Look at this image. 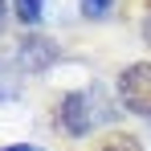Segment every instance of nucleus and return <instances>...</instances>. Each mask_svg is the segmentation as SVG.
<instances>
[{"label": "nucleus", "instance_id": "39448f33", "mask_svg": "<svg viewBox=\"0 0 151 151\" xmlns=\"http://www.w3.org/2000/svg\"><path fill=\"white\" fill-rule=\"evenodd\" d=\"M0 151H37V147H29V143H12V147H0Z\"/></svg>", "mask_w": 151, "mask_h": 151}, {"label": "nucleus", "instance_id": "423d86ee", "mask_svg": "<svg viewBox=\"0 0 151 151\" xmlns=\"http://www.w3.org/2000/svg\"><path fill=\"white\" fill-rule=\"evenodd\" d=\"M143 37L151 41V12H147V21H143Z\"/></svg>", "mask_w": 151, "mask_h": 151}, {"label": "nucleus", "instance_id": "0eeeda50", "mask_svg": "<svg viewBox=\"0 0 151 151\" xmlns=\"http://www.w3.org/2000/svg\"><path fill=\"white\" fill-rule=\"evenodd\" d=\"M0 17H4V0H0Z\"/></svg>", "mask_w": 151, "mask_h": 151}, {"label": "nucleus", "instance_id": "f257e3e1", "mask_svg": "<svg viewBox=\"0 0 151 151\" xmlns=\"http://www.w3.org/2000/svg\"><path fill=\"white\" fill-rule=\"evenodd\" d=\"M119 94H123L127 110L151 119V65H147V61H135V65L123 70V78H119Z\"/></svg>", "mask_w": 151, "mask_h": 151}, {"label": "nucleus", "instance_id": "f03ea898", "mask_svg": "<svg viewBox=\"0 0 151 151\" xmlns=\"http://www.w3.org/2000/svg\"><path fill=\"white\" fill-rule=\"evenodd\" d=\"M41 8H45V0H17V17L33 25V21H41Z\"/></svg>", "mask_w": 151, "mask_h": 151}, {"label": "nucleus", "instance_id": "20e7f679", "mask_svg": "<svg viewBox=\"0 0 151 151\" xmlns=\"http://www.w3.org/2000/svg\"><path fill=\"white\" fill-rule=\"evenodd\" d=\"M82 8H86V17H106L110 0H82Z\"/></svg>", "mask_w": 151, "mask_h": 151}, {"label": "nucleus", "instance_id": "7ed1b4c3", "mask_svg": "<svg viewBox=\"0 0 151 151\" xmlns=\"http://www.w3.org/2000/svg\"><path fill=\"white\" fill-rule=\"evenodd\" d=\"M98 151H143V147H139V143H135L131 135H110V139H106Z\"/></svg>", "mask_w": 151, "mask_h": 151}]
</instances>
